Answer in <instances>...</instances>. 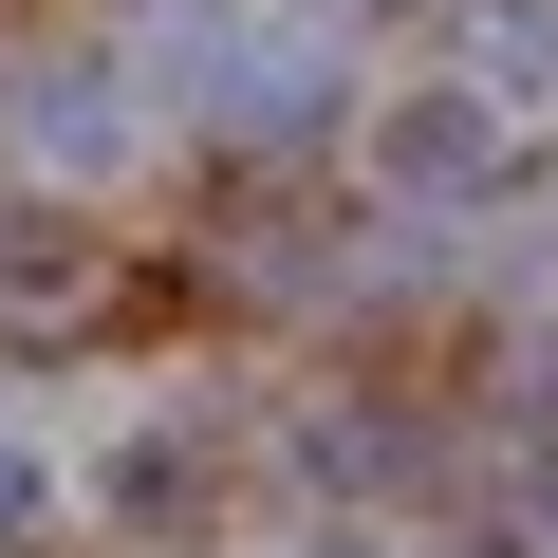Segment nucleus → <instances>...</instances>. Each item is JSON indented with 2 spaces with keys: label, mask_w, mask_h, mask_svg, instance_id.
I'll return each mask as SVG.
<instances>
[{
  "label": "nucleus",
  "mask_w": 558,
  "mask_h": 558,
  "mask_svg": "<svg viewBox=\"0 0 558 558\" xmlns=\"http://www.w3.org/2000/svg\"><path fill=\"white\" fill-rule=\"evenodd\" d=\"M38 149H57V168H112V149H131V75H112V57H57V94H38Z\"/></svg>",
  "instance_id": "1"
}]
</instances>
